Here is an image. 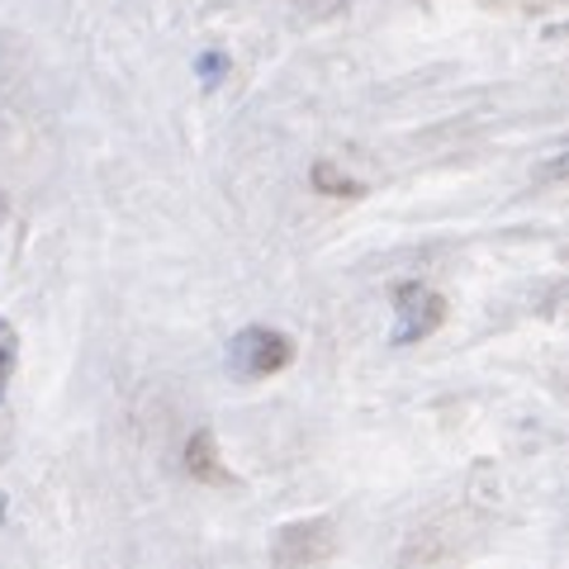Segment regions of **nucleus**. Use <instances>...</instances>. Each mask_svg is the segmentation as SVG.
I'll list each match as a JSON object with an SVG mask.
<instances>
[{
  "label": "nucleus",
  "mask_w": 569,
  "mask_h": 569,
  "mask_svg": "<svg viewBox=\"0 0 569 569\" xmlns=\"http://www.w3.org/2000/svg\"><path fill=\"white\" fill-rule=\"evenodd\" d=\"M295 361V342L276 328H242L233 342H228V370L242 380H261V376H276Z\"/></svg>",
  "instance_id": "nucleus-1"
},
{
  "label": "nucleus",
  "mask_w": 569,
  "mask_h": 569,
  "mask_svg": "<svg viewBox=\"0 0 569 569\" xmlns=\"http://www.w3.org/2000/svg\"><path fill=\"white\" fill-rule=\"evenodd\" d=\"M395 347H408V342H422V337H432L441 328V318H447V299L437 290H427V284H399L395 290Z\"/></svg>",
  "instance_id": "nucleus-2"
},
{
  "label": "nucleus",
  "mask_w": 569,
  "mask_h": 569,
  "mask_svg": "<svg viewBox=\"0 0 569 569\" xmlns=\"http://www.w3.org/2000/svg\"><path fill=\"white\" fill-rule=\"evenodd\" d=\"M186 466L200 475V479H219V470H213V441H209V432H200V437H190V447H186Z\"/></svg>",
  "instance_id": "nucleus-3"
},
{
  "label": "nucleus",
  "mask_w": 569,
  "mask_h": 569,
  "mask_svg": "<svg viewBox=\"0 0 569 569\" xmlns=\"http://www.w3.org/2000/svg\"><path fill=\"white\" fill-rule=\"evenodd\" d=\"M14 361H20V337H14V328L0 318V399H6V380H10Z\"/></svg>",
  "instance_id": "nucleus-4"
},
{
  "label": "nucleus",
  "mask_w": 569,
  "mask_h": 569,
  "mask_svg": "<svg viewBox=\"0 0 569 569\" xmlns=\"http://www.w3.org/2000/svg\"><path fill=\"white\" fill-rule=\"evenodd\" d=\"M313 186L323 190V194H361V186L347 181V176H337L328 162H318V167H313Z\"/></svg>",
  "instance_id": "nucleus-5"
},
{
  "label": "nucleus",
  "mask_w": 569,
  "mask_h": 569,
  "mask_svg": "<svg viewBox=\"0 0 569 569\" xmlns=\"http://www.w3.org/2000/svg\"><path fill=\"white\" fill-rule=\"evenodd\" d=\"M223 71H228V58H223V52H204V58H200V81H204V86H219V81H223Z\"/></svg>",
  "instance_id": "nucleus-6"
}]
</instances>
